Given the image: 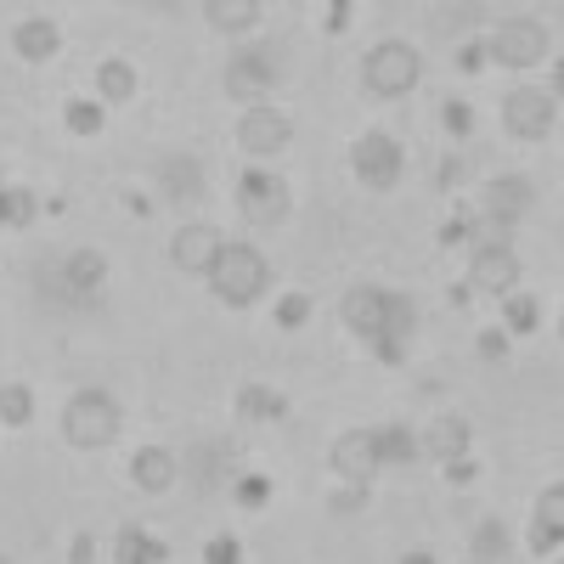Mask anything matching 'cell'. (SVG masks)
Segmentation results:
<instances>
[{
	"label": "cell",
	"mask_w": 564,
	"mask_h": 564,
	"mask_svg": "<svg viewBox=\"0 0 564 564\" xmlns=\"http://www.w3.org/2000/svg\"><path fill=\"white\" fill-rule=\"evenodd\" d=\"M238 558H243V542H238V536H209L204 564H238Z\"/></svg>",
	"instance_id": "32"
},
{
	"label": "cell",
	"mask_w": 564,
	"mask_h": 564,
	"mask_svg": "<svg viewBox=\"0 0 564 564\" xmlns=\"http://www.w3.org/2000/svg\"><path fill=\"white\" fill-rule=\"evenodd\" d=\"M475 558H480V564H502V558H508V531H502V520H480V525H475Z\"/></svg>",
	"instance_id": "28"
},
{
	"label": "cell",
	"mask_w": 564,
	"mask_h": 564,
	"mask_svg": "<svg viewBox=\"0 0 564 564\" xmlns=\"http://www.w3.org/2000/svg\"><path fill=\"white\" fill-rule=\"evenodd\" d=\"M63 124H68L74 135H97V130H102V108L85 102V97H74V102L63 108Z\"/></svg>",
	"instance_id": "29"
},
{
	"label": "cell",
	"mask_w": 564,
	"mask_h": 564,
	"mask_svg": "<svg viewBox=\"0 0 564 564\" xmlns=\"http://www.w3.org/2000/svg\"><path fill=\"white\" fill-rule=\"evenodd\" d=\"M475 475H480V468L468 463V457H452V463H446V480H452V486H468Z\"/></svg>",
	"instance_id": "35"
},
{
	"label": "cell",
	"mask_w": 564,
	"mask_h": 564,
	"mask_svg": "<svg viewBox=\"0 0 564 564\" xmlns=\"http://www.w3.org/2000/svg\"><path fill=\"white\" fill-rule=\"evenodd\" d=\"M305 316H311V300H305V294H289V300L276 305V322H282V327H300Z\"/></svg>",
	"instance_id": "34"
},
{
	"label": "cell",
	"mask_w": 564,
	"mask_h": 564,
	"mask_svg": "<svg viewBox=\"0 0 564 564\" xmlns=\"http://www.w3.org/2000/svg\"><path fill=\"white\" fill-rule=\"evenodd\" d=\"M271 85H276V57L271 52H238L226 63V97L260 108V97H271Z\"/></svg>",
	"instance_id": "11"
},
{
	"label": "cell",
	"mask_w": 564,
	"mask_h": 564,
	"mask_svg": "<svg viewBox=\"0 0 564 564\" xmlns=\"http://www.w3.org/2000/svg\"><path fill=\"white\" fill-rule=\"evenodd\" d=\"M345 322H350V334H361L372 345L384 334V289H350L345 294Z\"/></svg>",
	"instance_id": "18"
},
{
	"label": "cell",
	"mask_w": 564,
	"mask_h": 564,
	"mask_svg": "<svg viewBox=\"0 0 564 564\" xmlns=\"http://www.w3.org/2000/svg\"><path fill=\"white\" fill-rule=\"evenodd\" d=\"M401 564H435V553H423V547H417V553H406Z\"/></svg>",
	"instance_id": "43"
},
{
	"label": "cell",
	"mask_w": 564,
	"mask_h": 564,
	"mask_svg": "<svg viewBox=\"0 0 564 564\" xmlns=\"http://www.w3.org/2000/svg\"><path fill=\"white\" fill-rule=\"evenodd\" d=\"M102 276H108V260H102L97 249H74V254H63L57 265L40 271V289H52V300L85 305V300H97Z\"/></svg>",
	"instance_id": "4"
},
{
	"label": "cell",
	"mask_w": 564,
	"mask_h": 564,
	"mask_svg": "<svg viewBox=\"0 0 564 564\" xmlns=\"http://www.w3.org/2000/svg\"><path fill=\"white\" fill-rule=\"evenodd\" d=\"M220 249H226V238H220L209 220H193V226H181L175 238H170V260H175V271H186V276H209V265H215Z\"/></svg>",
	"instance_id": "10"
},
{
	"label": "cell",
	"mask_w": 564,
	"mask_h": 564,
	"mask_svg": "<svg viewBox=\"0 0 564 564\" xmlns=\"http://www.w3.org/2000/svg\"><path fill=\"white\" fill-rule=\"evenodd\" d=\"M417 452H430V457H441V463H452V457H468V423L463 417H435L430 423V435H423V446Z\"/></svg>",
	"instance_id": "22"
},
{
	"label": "cell",
	"mask_w": 564,
	"mask_h": 564,
	"mask_svg": "<svg viewBox=\"0 0 564 564\" xmlns=\"http://www.w3.org/2000/svg\"><path fill=\"white\" fill-rule=\"evenodd\" d=\"M502 124L520 135V141H542L553 135L558 124V97L542 85H520V90H508V102H502Z\"/></svg>",
	"instance_id": "7"
},
{
	"label": "cell",
	"mask_w": 564,
	"mask_h": 564,
	"mask_svg": "<svg viewBox=\"0 0 564 564\" xmlns=\"http://www.w3.org/2000/svg\"><path fill=\"white\" fill-rule=\"evenodd\" d=\"M536 300H525V294H508V327H513V334H531V327H536Z\"/></svg>",
	"instance_id": "31"
},
{
	"label": "cell",
	"mask_w": 564,
	"mask_h": 564,
	"mask_svg": "<svg viewBox=\"0 0 564 564\" xmlns=\"http://www.w3.org/2000/svg\"><path fill=\"white\" fill-rule=\"evenodd\" d=\"M412 322H417L412 300H406V294H390V289H384V334L372 339V350H379V361H401V345H406V334H412Z\"/></svg>",
	"instance_id": "16"
},
{
	"label": "cell",
	"mask_w": 564,
	"mask_h": 564,
	"mask_svg": "<svg viewBox=\"0 0 564 564\" xmlns=\"http://www.w3.org/2000/svg\"><path fill=\"white\" fill-rule=\"evenodd\" d=\"M372 446H379V468H384V463H412V457H417V441L401 430V423H384V430H372Z\"/></svg>",
	"instance_id": "25"
},
{
	"label": "cell",
	"mask_w": 564,
	"mask_h": 564,
	"mask_svg": "<svg viewBox=\"0 0 564 564\" xmlns=\"http://www.w3.org/2000/svg\"><path fill=\"white\" fill-rule=\"evenodd\" d=\"M97 90L108 102H130L135 97V68L124 63V57H108L102 68H97Z\"/></svg>",
	"instance_id": "23"
},
{
	"label": "cell",
	"mask_w": 564,
	"mask_h": 564,
	"mask_svg": "<svg viewBox=\"0 0 564 564\" xmlns=\"http://www.w3.org/2000/svg\"><path fill=\"white\" fill-rule=\"evenodd\" d=\"M238 497H243V502H260V497H265V480H243Z\"/></svg>",
	"instance_id": "42"
},
{
	"label": "cell",
	"mask_w": 564,
	"mask_h": 564,
	"mask_svg": "<svg viewBox=\"0 0 564 564\" xmlns=\"http://www.w3.org/2000/svg\"><path fill=\"white\" fill-rule=\"evenodd\" d=\"M417 74H423V63H417V52L406 40H379L367 52V63H361V85L372 90V97H384V102L406 97V90L417 85Z\"/></svg>",
	"instance_id": "3"
},
{
	"label": "cell",
	"mask_w": 564,
	"mask_h": 564,
	"mask_svg": "<svg viewBox=\"0 0 564 564\" xmlns=\"http://www.w3.org/2000/svg\"><path fill=\"white\" fill-rule=\"evenodd\" d=\"M74 564H97V542L90 536H74Z\"/></svg>",
	"instance_id": "39"
},
{
	"label": "cell",
	"mask_w": 564,
	"mask_h": 564,
	"mask_svg": "<svg viewBox=\"0 0 564 564\" xmlns=\"http://www.w3.org/2000/svg\"><path fill=\"white\" fill-rule=\"evenodd\" d=\"M119 430H124V417H119L113 395H102V390H79V395L63 406V435H68V446H79V452L113 446Z\"/></svg>",
	"instance_id": "2"
},
{
	"label": "cell",
	"mask_w": 564,
	"mask_h": 564,
	"mask_svg": "<svg viewBox=\"0 0 564 564\" xmlns=\"http://www.w3.org/2000/svg\"><path fill=\"white\" fill-rule=\"evenodd\" d=\"M361 502H367V486H350L345 497H334V508H339V513H350V508H361Z\"/></svg>",
	"instance_id": "38"
},
{
	"label": "cell",
	"mask_w": 564,
	"mask_h": 564,
	"mask_svg": "<svg viewBox=\"0 0 564 564\" xmlns=\"http://www.w3.org/2000/svg\"><path fill=\"white\" fill-rule=\"evenodd\" d=\"M502 350H508L502 334H480V356H502Z\"/></svg>",
	"instance_id": "41"
},
{
	"label": "cell",
	"mask_w": 564,
	"mask_h": 564,
	"mask_svg": "<svg viewBox=\"0 0 564 564\" xmlns=\"http://www.w3.org/2000/svg\"><path fill=\"white\" fill-rule=\"evenodd\" d=\"M350 164H356V181H361V186H372V193H390V186L401 181V170H406V153H401L395 135L367 130V135L356 141Z\"/></svg>",
	"instance_id": "6"
},
{
	"label": "cell",
	"mask_w": 564,
	"mask_h": 564,
	"mask_svg": "<svg viewBox=\"0 0 564 564\" xmlns=\"http://www.w3.org/2000/svg\"><path fill=\"white\" fill-rule=\"evenodd\" d=\"M457 181H463V159H446L441 164V186H457Z\"/></svg>",
	"instance_id": "40"
},
{
	"label": "cell",
	"mask_w": 564,
	"mask_h": 564,
	"mask_svg": "<svg viewBox=\"0 0 564 564\" xmlns=\"http://www.w3.org/2000/svg\"><path fill=\"white\" fill-rule=\"evenodd\" d=\"M480 63H486V45H463V52H457V68L463 74H480Z\"/></svg>",
	"instance_id": "36"
},
{
	"label": "cell",
	"mask_w": 564,
	"mask_h": 564,
	"mask_svg": "<svg viewBox=\"0 0 564 564\" xmlns=\"http://www.w3.org/2000/svg\"><path fill=\"white\" fill-rule=\"evenodd\" d=\"M441 124H446L452 135H468V124H475V108H468V102H446V108H441Z\"/></svg>",
	"instance_id": "33"
},
{
	"label": "cell",
	"mask_w": 564,
	"mask_h": 564,
	"mask_svg": "<svg viewBox=\"0 0 564 564\" xmlns=\"http://www.w3.org/2000/svg\"><path fill=\"white\" fill-rule=\"evenodd\" d=\"M204 18L220 34H243V29H254L265 18V7H260V0H204Z\"/></svg>",
	"instance_id": "21"
},
{
	"label": "cell",
	"mask_w": 564,
	"mask_h": 564,
	"mask_svg": "<svg viewBox=\"0 0 564 564\" xmlns=\"http://www.w3.org/2000/svg\"><path fill=\"white\" fill-rule=\"evenodd\" d=\"M175 475H181V463H175V452H164V446H141L135 457H130V480L141 486V491H170L175 486Z\"/></svg>",
	"instance_id": "17"
},
{
	"label": "cell",
	"mask_w": 564,
	"mask_h": 564,
	"mask_svg": "<svg viewBox=\"0 0 564 564\" xmlns=\"http://www.w3.org/2000/svg\"><path fill=\"white\" fill-rule=\"evenodd\" d=\"M238 209L249 226H276L282 215H289V186H282V175L271 170H249L238 181Z\"/></svg>",
	"instance_id": "8"
},
{
	"label": "cell",
	"mask_w": 564,
	"mask_h": 564,
	"mask_svg": "<svg viewBox=\"0 0 564 564\" xmlns=\"http://www.w3.org/2000/svg\"><path fill=\"white\" fill-rule=\"evenodd\" d=\"M334 475L350 486H367L379 475V446H372V430H350L334 441Z\"/></svg>",
	"instance_id": "14"
},
{
	"label": "cell",
	"mask_w": 564,
	"mask_h": 564,
	"mask_svg": "<svg viewBox=\"0 0 564 564\" xmlns=\"http://www.w3.org/2000/svg\"><path fill=\"white\" fill-rule=\"evenodd\" d=\"M558 542H564V486H547L536 502V520H531V547L558 553Z\"/></svg>",
	"instance_id": "19"
},
{
	"label": "cell",
	"mask_w": 564,
	"mask_h": 564,
	"mask_svg": "<svg viewBox=\"0 0 564 564\" xmlns=\"http://www.w3.org/2000/svg\"><path fill=\"white\" fill-rule=\"evenodd\" d=\"M345 29H350V7L334 0V7H327V34H345Z\"/></svg>",
	"instance_id": "37"
},
{
	"label": "cell",
	"mask_w": 564,
	"mask_h": 564,
	"mask_svg": "<svg viewBox=\"0 0 564 564\" xmlns=\"http://www.w3.org/2000/svg\"><path fill=\"white\" fill-rule=\"evenodd\" d=\"M29 417H34L29 384H0V423H7V430H23Z\"/></svg>",
	"instance_id": "27"
},
{
	"label": "cell",
	"mask_w": 564,
	"mask_h": 564,
	"mask_svg": "<svg viewBox=\"0 0 564 564\" xmlns=\"http://www.w3.org/2000/svg\"><path fill=\"white\" fill-rule=\"evenodd\" d=\"M209 289H215V300L243 311V305H254L271 289V265H265V254L254 243H226L215 254V265H209Z\"/></svg>",
	"instance_id": "1"
},
{
	"label": "cell",
	"mask_w": 564,
	"mask_h": 564,
	"mask_svg": "<svg viewBox=\"0 0 564 564\" xmlns=\"http://www.w3.org/2000/svg\"><path fill=\"white\" fill-rule=\"evenodd\" d=\"M0 564H12V558H7V553H0Z\"/></svg>",
	"instance_id": "44"
},
{
	"label": "cell",
	"mask_w": 564,
	"mask_h": 564,
	"mask_svg": "<svg viewBox=\"0 0 564 564\" xmlns=\"http://www.w3.org/2000/svg\"><path fill=\"white\" fill-rule=\"evenodd\" d=\"M486 57L497 68H536L547 57V29L536 18H502L486 40Z\"/></svg>",
	"instance_id": "5"
},
{
	"label": "cell",
	"mask_w": 564,
	"mask_h": 564,
	"mask_svg": "<svg viewBox=\"0 0 564 564\" xmlns=\"http://www.w3.org/2000/svg\"><path fill=\"white\" fill-rule=\"evenodd\" d=\"M12 52H18L23 63H52V57L63 52V29H57L52 18H23V23L12 29Z\"/></svg>",
	"instance_id": "15"
},
{
	"label": "cell",
	"mask_w": 564,
	"mask_h": 564,
	"mask_svg": "<svg viewBox=\"0 0 564 564\" xmlns=\"http://www.w3.org/2000/svg\"><path fill=\"white\" fill-rule=\"evenodd\" d=\"M170 558V547L164 542H153L148 531H119V564H164Z\"/></svg>",
	"instance_id": "24"
},
{
	"label": "cell",
	"mask_w": 564,
	"mask_h": 564,
	"mask_svg": "<svg viewBox=\"0 0 564 564\" xmlns=\"http://www.w3.org/2000/svg\"><path fill=\"white\" fill-rule=\"evenodd\" d=\"M159 181H164V193L175 204H198L204 198V170H198V159H186V153H170L159 164Z\"/></svg>",
	"instance_id": "20"
},
{
	"label": "cell",
	"mask_w": 564,
	"mask_h": 564,
	"mask_svg": "<svg viewBox=\"0 0 564 564\" xmlns=\"http://www.w3.org/2000/svg\"><path fill=\"white\" fill-rule=\"evenodd\" d=\"M531 204H536V181H531V175H497V181L486 186L480 215H486V220H497V226H513Z\"/></svg>",
	"instance_id": "13"
},
{
	"label": "cell",
	"mask_w": 564,
	"mask_h": 564,
	"mask_svg": "<svg viewBox=\"0 0 564 564\" xmlns=\"http://www.w3.org/2000/svg\"><path fill=\"white\" fill-rule=\"evenodd\" d=\"M40 215V198L23 186H0V226H29Z\"/></svg>",
	"instance_id": "26"
},
{
	"label": "cell",
	"mask_w": 564,
	"mask_h": 564,
	"mask_svg": "<svg viewBox=\"0 0 564 564\" xmlns=\"http://www.w3.org/2000/svg\"><path fill=\"white\" fill-rule=\"evenodd\" d=\"M513 282H520V260H513V249H475V260H468V294L508 300Z\"/></svg>",
	"instance_id": "12"
},
{
	"label": "cell",
	"mask_w": 564,
	"mask_h": 564,
	"mask_svg": "<svg viewBox=\"0 0 564 564\" xmlns=\"http://www.w3.org/2000/svg\"><path fill=\"white\" fill-rule=\"evenodd\" d=\"M289 141H294V119L276 113V108H249V113L238 119V148H243L249 159H276Z\"/></svg>",
	"instance_id": "9"
},
{
	"label": "cell",
	"mask_w": 564,
	"mask_h": 564,
	"mask_svg": "<svg viewBox=\"0 0 564 564\" xmlns=\"http://www.w3.org/2000/svg\"><path fill=\"white\" fill-rule=\"evenodd\" d=\"M238 406H243V417H282V395H271V390H260V384H249V390L238 395Z\"/></svg>",
	"instance_id": "30"
}]
</instances>
